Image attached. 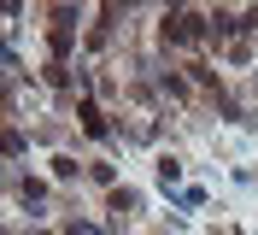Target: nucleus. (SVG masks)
<instances>
[{
	"mask_svg": "<svg viewBox=\"0 0 258 235\" xmlns=\"http://www.w3.org/2000/svg\"><path fill=\"white\" fill-rule=\"evenodd\" d=\"M82 124H88V135H106V118H100L94 106H82Z\"/></svg>",
	"mask_w": 258,
	"mask_h": 235,
	"instance_id": "nucleus-2",
	"label": "nucleus"
},
{
	"mask_svg": "<svg viewBox=\"0 0 258 235\" xmlns=\"http://www.w3.org/2000/svg\"><path fill=\"white\" fill-rule=\"evenodd\" d=\"M200 35V18H176V24H164V41H194Z\"/></svg>",
	"mask_w": 258,
	"mask_h": 235,
	"instance_id": "nucleus-1",
	"label": "nucleus"
}]
</instances>
